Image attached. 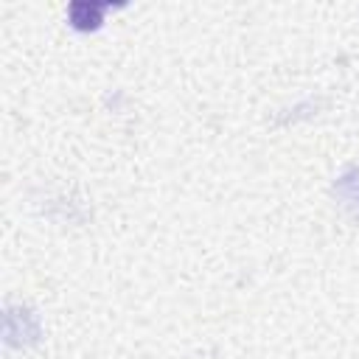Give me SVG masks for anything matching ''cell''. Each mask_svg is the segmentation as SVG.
<instances>
[{
    "mask_svg": "<svg viewBox=\"0 0 359 359\" xmlns=\"http://www.w3.org/2000/svg\"><path fill=\"white\" fill-rule=\"evenodd\" d=\"M104 8L107 6L101 3H84V0L70 3V25L76 31H95L104 20Z\"/></svg>",
    "mask_w": 359,
    "mask_h": 359,
    "instance_id": "1",
    "label": "cell"
}]
</instances>
